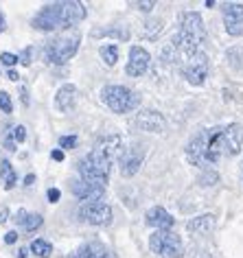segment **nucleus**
I'll list each match as a JSON object with an SVG mask.
<instances>
[{"mask_svg": "<svg viewBox=\"0 0 243 258\" xmlns=\"http://www.w3.org/2000/svg\"><path fill=\"white\" fill-rule=\"evenodd\" d=\"M208 68H210V63H208V55L206 53H195L193 57H189L187 63L182 66V75H184V79H187L191 86H202L204 81H206V77H208Z\"/></svg>", "mask_w": 243, "mask_h": 258, "instance_id": "0eeeda50", "label": "nucleus"}, {"mask_svg": "<svg viewBox=\"0 0 243 258\" xmlns=\"http://www.w3.org/2000/svg\"><path fill=\"white\" fill-rule=\"evenodd\" d=\"M101 99H103L105 105L116 114L132 112V109H136L138 103H140V96L125 86H105L101 90Z\"/></svg>", "mask_w": 243, "mask_h": 258, "instance_id": "39448f33", "label": "nucleus"}, {"mask_svg": "<svg viewBox=\"0 0 243 258\" xmlns=\"http://www.w3.org/2000/svg\"><path fill=\"white\" fill-rule=\"evenodd\" d=\"M99 55H101V59H103L107 66H114V63L118 61V46L116 44H105V46L99 48Z\"/></svg>", "mask_w": 243, "mask_h": 258, "instance_id": "aec40b11", "label": "nucleus"}, {"mask_svg": "<svg viewBox=\"0 0 243 258\" xmlns=\"http://www.w3.org/2000/svg\"><path fill=\"white\" fill-rule=\"evenodd\" d=\"M7 77H9L11 81H18V79H20V77H18V73H16V70H9V73H7Z\"/></svg>", "mask_w": 243, "mask_h": 258, "instance_id": "72a5a7b5", "label": "nucleus"}, {"mask_svg": "<svg viewBox=\"0 0 243 258\" xmlns=\"http://www.w3.org/2000/svg\"><path fill=\"white\" fill-rule=\"evenodd\" d=\"M20 99H22V103H24V105H29V103H31V99H29V90H27V86H20Z\"/></svg>", "mask_w": 243, "mask_h": 258, "instance_id": "c85d7f7f", "label": "nucleus"}, {"mask_svg": "<svg viewBox=\"0 0 243 258\" xmlns=\"http://www.w3.org/2000/svg\"><path fill=\"white\" fill-rule=\"evenodd\" d=\"M16 241H18V232H16V230H11V232H7V234H5V243L14 245Z\"/></svg>", "mask_w": 243, "mask_h": 258, "instance_id": "cd10ccee", "label": "nucleus"}, {"mask_svg": "<svg viewBox=\"0 0 243 258\" xmlns=\"http://www.w3.org/2000/svg\"><path fill=\"white\" fill-rule=\"evenodd\" d=\"M33 182H35V175H27V177H24V184H27V186H31Z\"/></svg>", "mask_w": 243, "mask_h": 258, "instance_id": "f704fd0d", "label": "nucleus"}, {"mask_svg": "<svg viewBox=\"0 0 243 258\" xmlns=\"http://www.w3.org/2000/svg\"><path fill=\"white\" fill-rule=\"evenodd\" d=\"M187 228H189V232H193V234H206V232H210L215 228V217L213 215L195 217L187 223Z\"/></svg>", "mask_w": 243, "mask_h": 258, "instance_id": "a211bd4d", "label": "nucleus"}, {"mask_svg": "<svg viewBox=\"0 0 243 258\" xmlns=\"http://www.w3.org/2000/svg\"><path fill=\"white\" fill-rule=\"evenodd\" d=\"M149 247L160 258H180L184 254L182 238L171 230H156L149 236Z\"/></svg>", "mask_w": 243, "mask_h": 258, "instance_id": "423d86ee", "label": "nucleus"}, {"mask_svg": "<svg viewBox=\"0 0 243 258\" xmlns=\"http://www.w3.org/2000/svg\"><path fill=\"white\" fill-rule=\"evenodd\" d=\"M31 59H33V48L31 46H27L20 55H18V61H20L22 66H31Z\"/></svg>", "mask_w": 243, "mask_h": 258, "instance_id": "5701e85b", "label": "nucleus"}, {"mask_svg": "<svg viewBox=\"0 0 243 258\" xmlns=\"http://www.w3.org/2000/svg\"><path fill=\"white\" fill-rule=\"evenodd\" d=\"M0 109H3L5 114L14 112V103H11V96L7 92H0Z\"/></svg>", "mask_w": 243, "mask_h": 258, "instance_id": "4be33fe9", "label": "nucleus"}, {"mask_svg": "<svg viewBox=\"0 0 243 258\" xmlns=\"http://www.w3.org/2000/svg\"><path fill=\"white\" fill-rule=\"evenodd\" d=\"M79 219L90 225H110L112 208L103 202H88L79 206Z\"/></svg>", "mask_w": 243, "mask_h": 258, "instance_id": "6e6552de", "label": "nucleus"}, {"mask_svg": "<svg viewBox=\"0 0 243 258\" xmlns=\"http://www.w3.org/2000/svg\"><path fill=\"white\" fill-rule=\"evenodd\" d=\"M46 197H48L50 204H57V202H59V197H62V190H59V188H48Z\"/></svg>", "mask_w": 243, "mask_h": 258, "instance_id": "bb28decb", "label": "nucleus"}, {"mask_svg": "<svg viewBox=\"0 0 243 258\" xmlns=\"http://www.w3.org/2000/svg\"><path fill=\"white\" fill-rule=\"evenodd\" d=\"M7 29V20H5V14H0V33Z\"/></svg>", "mask_w": 243, "mask_h": 258, "instance_id": "473e14b6", "label": "nucleus"}, {"mask_svg": "<svg viewBox=\"0 0 243 258\" xmlns=\"http://www.w3.org/2000/svg\"><path fill=\"white\" fill-rule=\"evenodd\" d=\"M0 61H3L5 66H14V63H18V55H14V53H0Z\"/></svg>", "mask_w": 243, "mask_h": 258, "instance_id": "a878e982", "label": "nucleus"}, {"mask_svg": "<svg viewBox=\"0 0 243 258\" xmlns=\"http://www.w3.org/2000/svg\"><path fill=\"white\" fill-rule=\"evenodd\" d=\"M79 42H81L79 31H70V33L57 35L44 44V59L48 63H55V66H62L70 57H75V53L79 50Z\"/></svg>", "mask_w": 243, "mask_h": 258, "instance_id": "20e7f679", "label": "nucleus"}, {"mask_svg": "<svg viewBox=\"0 0 243 258\" xmlns=\"http://www.w3.org/2000/svg\"><path fill=\"white\" fill-rule=\"evenodd\" d=\"M143 158H145V151L140 149L138 145L127 147V149L120 153V158H118V162H120V175H123V177L136 175L138 169H140V164H143Z\"/></svg>", "mask_w": 243, "mask_h": 258, "instance_id": "1a4fd4ad", "label": "nucleus"}, {"mask_svg": "<svg viewBox=\"0 0 243 258\" xmlns=\"http://www.w3.org/2000/svg\"><path fill=\"white\" fill-rule=\"evenodd\" d=\"M243 149V127L236 122L202 129L187 145V160L195 166H213Z\"/></svg>", "mask_w": 243, "mask_h": 258, "instance_id": "f257e3e1", "label": "nucleus"}, {"mask_svg": "<svg viewBox=\"0 0 243 258\" xmlns=\"http://www.w3.org/2000/svg\"><path fill=\"white\" fill-rule=\"evenodd\" d=\"M145 219H147V225H151V228H156V230H171L175 223V219L171 217L162 206H153V208H149Z\"/></svg>", "mask_w": 243, "mask_h": 258, "instance_id": "ddd939ff", "label": "nucleus"}, {"mask_svg": "<svg viewBox=\"0 0 243 258\" xmlns=\"http://www.w3.org/2000/svg\"><path fill=\"white\" fill-rule=\"evenodd\" d=\"M204 40H206V27H204L202 16L197 11H187L182 16L180 31L173 35L171 50H175V55H184L189 59L195 53H200Z\"/></svg>", "mask_w": 243, "mask_h": 258, "instance_id": "7ed1b4c3", "label": "nucleus"}, {"mask_svg": "<svg viewBox=\"0 0 243 258\" xmlns=\"http://www.w3.org/2000/svg\"><path fill=\"white\" fill-rule=\"evenodd\" d=\"M118 145L120 140L114 136V138H105L101 145H97L94 149L88 153L86 158L79 160V175L81 179H86V182H92L97 186H103L107 184V179H110V169H112V162L114 158H116L118 153Z\"/></svg>", "mask_w": 243, "mask_h": 258, "instance_id": "f03ea898", "label": "nucleus"}, {"mask_svg": "<svg viewBox=\"0 0 243 258\" xmlns=\"http://www.w3.org/2000/svg\"><path fill=\"white\" fill-rule=\"evenodd\" d=\"M14 221L20 225L22 230H27V232H35V230H40L42 228V223H44V219L42 215H35V212H29V210H18L16 212V219Z\"/></svg>", "mask_w": 243, "mask_h": 258, "instance_id": "f3484780", "label": "nucleus"}, {"mask_svg": "<svg viewBox=\"0 0 243 258\" xmlns=\"http://www.w3.org/2000/svg\"><path fill=\"white\" fill-rule=\"evenodd\" d=\"M75 258H116V254H114L112 249H107L103 243L90 241V243H84L79 249H77Z\"/></svg>", "mask_w": 243, "mask_h": 258, "instance_id": "4468645a", "label": "nucleus"}, {"mask_svg": "<svg viewBox=\"0 0 243 258\" xmlns=\"http://www.w3.org/2000/svg\"><path fill=\"white\" fill-rule=\"evenodd\" d=\"M27 249H18V258H27Z\"/></svg>", "mask_w": 243, "mask_h": 258, "instance_id": "c9c22d12", "label": "nucleus"}, {"mask_svg": "<svg viewBox=\"0 0 243 258\" xmlns=\"http://www.w3.org/2000/svg\"><path fill=\"white\" fill-rule=\"evenodd\" d=\"M149 61H151V57H149V53H147L143 46H132L130 48V61H127L125 73L130 77L145 75L147 70H149Z\"/></svg>", "mask_w": 243, "mask_h": 258, "instance_id": "f8f14e48", "label": "nucleus"}, {"mask_svg": "<svg viewBox=\"0 0 243 258\" xmlns=\"http://www.w3.org/2000/svg\"><path fill=\"white\" fill-rule=\"evenodd\" d=\"M11 138H14V143H24V138H27V129L22 125L14 127V132H11Z\"/></svg>", "mask_w": 243, "mask_h": 258, "instance_id": "b1692460", "label": "nucleus"}, {"mask_svg": "<svg viewBox=\"0 0 243 258\" xmlns=\"http://www.w3.org/2000/svg\"><path fill=\"white\" fill-rule=\"evenodd\" d=\"M164 118H162V114L160 112H140L138 114V118H136V127L140 129H145V132H162L164 129Z\"/></svg>", "mask_w": 243, "mask_h": 258, "instance_id": "2eb2a0df", "label": "nucleus"}, {"mask_svg": "<svg viewBox=\"0 0 243 258\" xmlns=\"http://www.w3.org/2000/svg\"><path fill=\"white\" fill-rule=\"evenodd\" d=\"M7 219H9V210H7V206H0V223L7 221Z\"/></svg>", "mask_w": 243, "mask_h": 258, "instance_id": "2f4dec72", "label": "nucleus"}, {"mask_svg": "<svg viewBox=\"0 0 243 258\" xmlns=\"http://www.w3.org/2000/svg\"><path fill=\"white\" fill-rule=\"evenodd\" d=\"M223 24H226L228 35H232V37L243 35V5L228 3L223 7Z\"/></svg>", "mask_w": 243, "mask_h": 258, "instance_id": "9d476101", "label": "nucleus"}, {"mask_svg": "<svg viewBox=\"0 0 243 258\" xmlns=\"http://www.w3.org/2000/svg\"><path fill=\"white\" fill-rule=\"evenodd\" d=\"M31 251L40 258H48L50 254H53V245H50L48 241H44V238H35V241L31 243Z\"/></svg>", "mask_w": 243, "mask_h": 258, "instance_id": "412c9836", "label": "nucleus"}, {"mask_svg": "<svg viewBox=\"0 0 243 258\" xmlns=\"http://www.w3.org/2000/svg\"><path fill=\"white\" fill-rule=\"evenodd\" d=\"M59 147L62 149H73V147H77V136H62Z\"/></svg>", "mask_w": 243, "mask_h": 258, "instance_id": "393cba45", "label": "nucleus"}, {"mask_svg": "<svg viewBox=\"0 0 243 258\" xmlns=\"http://www.w3.org/2000/svg\"><path fill=\"white\" fill-rule=\"evenodd\" d=\"M136 7H140V11H151L156 7V3H136Z\"/></svg>", "mask_w": 243, "mask_h": 258, "instance_id": "c756f323", "label": "nucleus"}, {"mask_svg": "<svg viewBox=\"0 0 243 258\" xmlns=\"http://www.w3.org/2000/svg\"><path fill=\"white\" fill-rule=\"evenodd\" d=\"M50 158H53L55 162H62V160H64V151H62V149H55V151H50Z\"/></svg>", "mask_w": 243, "mask_h": 258, "instance_id": "7c9ffc66", "label": "nucleus"}, {"mask_svg": "<svg viewBox=\"0 0 243 258\" xmlns=\"http://www.w3.org/2000/svg\"><path fill=\"white\" fill-rule=\"evenodd\" d=\"M0 177H3L5 188H7V190H11L16 186L18 175H16V171H14V166H11L9 160H3V162H0Z\"/></svg>", "mask_w": 243, "mask_h": 258, "instance_id": "6ab92c4d", "label": "nucleus"}, {"mask_svg": "<svg viewBox=\"0 0 243 258\" xmlns=\"http://www.w3.org/2000/svg\"><path fill=\"white\" fill-rule=\"evenodd\" d=\"M70 190H73V195L77 199H81L84 204L88 202H101V197L105 195V188L103 186H97L92 182H86V179H75L73 184H70Z\"/></svg>", "mask_w": 243, "mask_h": 258, "instance_id": "9b49d317", "label": "nucleus"}, {"mask_svg": "<svg viewBox=\"0 0 243 258\" xmlns=\"http://www.w3.org/2000/svg\"><path fill=\"white\" fill-rule=\"evenodd\" d=\"M75 101H77V88L73 86V83H66V86H62L59 90H57V94H55L57 109L68 112V109L75 105Z\"/></svg>", "mask_w": 243, "mask_h": 258, "instance_id": "dca6fc26", "label": "nucleus"}]
</instances>
